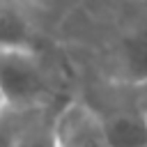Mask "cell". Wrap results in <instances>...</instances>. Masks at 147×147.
<instances>
[{"mask_svg":"<svg viewBox=\"0 0 147 147\" xmlns=\"http://www.w3.org/2000/svg\"><path fill=\"white\" fill-rule=\"evenodd\" d=\"M16 147H55V113L48 106L30 110Z\"/></svg>","mask_w":147,"mask_h":147,"instance_id":"4","label":"cell"},{"mask_svg":"<svg viewBox=\"0 0 147 147\" xmlns=\"http://www.w3.org/2000/svg\"><path fill=\"white\" fill-rule=\"evenodd\" d=\"M32 108H2L0 110V147H16L21 129Z\"/></svg>","mask_w":147,"mask_h":147,"instance_id":"6","label":"cell"},{"mask_svg":"<svg viewBox=\"0 0 147 147\" xmlns=\"http://www.w3.org/2000/svg\"><path fill=\"white\" fill-rule=\"evenodd\" d=\"M51 76L37 51H2L0 53V92L7 108H41L48 106Z\"/></svg>","mask_w":147,"mask_h":147,"instance_id":"1","label":"cell"},{"mask_svg":"<svg viewBox=\"0 0 147 147\" xmlns=\"http://www.w3.org/2000/svg\"><path fill=\"white\" fill-rule=\"evenodd\" d=\"M34 51V30L21 7L0 2V53Z\"/></svg>","mask_w":147,"mask_h":147,"instance_id":"3","label":"cell"},{"mask_svg":"<svg viewBox=\"0 0 147 147\" xmlns=\"http://www.w3.org/2000/svg\"><path fill=\"white\" fill-rule=\"evenodd\" d=\"M124 69L140 80H147V21L136 25L122 44Z\"/></svg>","mask_w":147,"mask_h":147,"instance_id":"5","label":"cell"},{"mask_svg":"<svg viewBox=\"0 0 147 147\" xmlns=\"http://www.w3.org/2000/svg\"><path fill=\"white\" fill-rule=\"evenodd\" d=\"M5 108V99H2V92H0V110Z\"/></svg>","mask_w":147,"mask_h":147,"instance_id":"7","label":"cell"},{"mask_svg":"<svg viewBox=\"0 0 147 147\" xmlns=\"http://www.w3.org/2000/svg\"><path fill=\"white\" fill-rule=\"evenodd\" d=\"M145 124H147V110H145Z\"/></svg>","mask_w":147,"mask_h":147,"instance_id":"8","label":"cell"},{"mask_svg":"<svg viewBox=\"0 0 147 147\" xmlns=\"http://www.w3.org/2000/svg\"><path fill=\"white\" fill-rule=\"evenodd\" d=\"M55 147H115L106 122L85 103H67L55 113Z\"/></svg>","mask_w":147,"mask_h":147,"instance_id":"2","label":"cell"}]
</instances>
